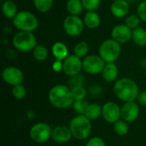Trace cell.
Returning <instances> with one entry per match:
<instances>
[{
  "instance_id": "1",
  "label": "cell",
  "mask_w": 146,
  "mask_h": 146,
  "mask_svg": "<svg viewBox=\"0 0 146 146\" xmlns=\"http://www.w3.org/2000/svg\"><path fill=\"white\" fill-rule=\"evenodd\" d=\"M115 95L121 101L134 102L139 94V86L136 82L129 78H121L117 80L113 87Z\"/></svg>"
},
{
  "instance_id": "2",
  "label": "cell",
  "mask_w": 146,
  "mask_h": 146,
  "mask_svg": "<svg viewBox=\"0 0 146 146\" xmlns=\"http://www.w3.org/2000/svg\"><path fill=\"white\" fill-rule=\"evenodd\" d=\"M51 105L57 109H66L73 105L74 99L71 89L64 85H56L53 86L48 95Z\"/></svg>"
},
{
  "instance_id": "3",
  "label": "cell",
  "mask_w": 146,
  "mask_h": 146,
  "mask_svg": "<svg viewBox=\"0 0 146 146\" xmlns=\"http://www.w3.org/2000/svg\"><path fill=\"white\" fill-rule=\"evenodd\" d=\"M69 129L73 137L77 139H86L92 132L91 121L84 115H78L74 117L69 123Z\"/></svg>"
},
{
  "instance_id": "4",
  "label": "cell",
  "mask_w": 146,
  "mask_h": 146,
  "mask_svg": "<svg viewBox=\"0 0 146 146\" xmlns=\"http://www.w3.org/2000/svg\"><path fill=\"white\" fill-rule=\"evenodd\" d=\"M13 24L16 29L21 32H33L38 27V20L36 15L29 11H19L13 19Z\"/></svg>"
},
{
  "instance_id": "5",
  "label": "cell",
  "mask_w": 146,
  "mask_h": 146,
  "mask_svg": "<svg viewBox=\"0 0 146 146\" xmlns=\"http://www.w3.org/2000/svg\"><path fill=\"white\" fill-rule=\"evenodd\" d=\"M13 46L22 52H27L33 50L37 46V38L32 32H21L19 31L15 34L12 39Z\"/></svg>"
},
{
  "instance_id": "6",
  "label": "cell",
  "mask_w": 146,
  "mask_h": 146,
  "mask_svg": "<svg viewBox=\"0 0 146 146\" xmlns=\"http://www.w3.org/2000/svg\"><path fill=\"white\" fill-rule=\"evenodd\" d=\"M99 56L106 62H115L118 59L121 52V44L114 39L104 40L99 47Z\"/></svg>"
},
{
  "instance_id": "7",
  "label": "cell",
  "mask_w": 146,
  "mask_h": 146,
  "mask_svg": "<svg viewBox=\"0 0 146 146\" xmlns=\"http://www.w3.org/2000/svg\"><path fill=\"white\" fill-rule=\"evenodd\" d=\"M52 129L50 126L44 122L34 124L30 129V137L36 143H45L51 138Z\"/></svg>"
},
{
  "instance_id": "8",
  "label": "cell",
  "mask_w": 146,
  "mask_h": 146,
  "mask_svg": "<svg viewBox=\"0 0 146 146\" xmlns=\"http://www.w3.org/2000/svg\"><path fill=\"white\" fill-rule=\"evenodd\" d=\"M85 27L83 20L77 15H68L63 21V29L71 37H76L82 33Z\"/></svg>"
},
{
  "instance_id": "9",
  "label": "cell",
  "mask_w": 146,
  "mask_h": 146,
  "mask_svg": "<svg viewBox=\"0 0 146 146\" xmlns=\"http://www.w3.org/2000/svg\"><path fill=\"white\" fill-rule=\"evenodd\" d=\"M106 62L98 55H89L83 59V70L89 74L102 73Z\"/></svg>"
},
{
  "instance_id": "10",
  "label": "cell",
  "mask_w": 146,
  "mask_h": 146,
  "mask_svg": "<svg viewBox=\"0 0 146 146\" xmlns=\"http://www.w3.org/2000/svg\"><path fill=\"white\" fill-rule=\"evenodd\" d=\"M83 69V61L79 56L74 55H69L62 62V71L65 74L71 77L80 74Z\"/></svg>"
},
{
  "instance_id": "11",
  "label": "cell",
  "mask_w": 146,
  "mask_h": 146,
  "mask_svg": "<svg viewBox=\"0 0 146 146\" xmlns=\"http://www.w3.org/2000/svg\"><path fill=\"white\" fill-rule=\"evenodd\" d=\"M3 81L12 86L21 84L24 80L23 72L17 67H7L2 72Z\"/></svg>"
},
{
  "instance_id": "12",
  "label": "cell",
  "mask_w": 146,
  "mask_h": 146,
  "mask_svg": "<svg viewBox=\"0 0 146 146\" xmlns=\"http://www.w3.org/2000/svg\"><path fill=\"white\" fill-rule=\"evenodd\" d=\"M103 118L109 123H115L121 118V108L114 102H107L103 105Z\"/></svg>"
},
{
  "instance_id": "13",
  "label": "cell",
  "mask_w": 146,
  "mask_h": 146,
  "mask_svg": "<svg viewBox=\"0 0 146 146\" xmlns=\"http://www.w3.org/2000/svg\"><path fill=\"white\" fill-rule=\"evenodd\" d=\"M133 30L125 24H119L113 27L111 31L112 39L119 44H126L132 39Z\"/></svg>"
},
{
  "instance_id": "14",
  "label": "cell",
  "mask_w": 146,
  "mask_h": 146,
  "mask_svg": "<svg viewBox=\"0 0 146 146\" xmlns=\"http://www.w3.org/2000/svg\"><path fill=\"white\" fill-rule=\"evenodd\" d=\"M139 106L134 102H127L121 108V119L127 122H133L139 115Z\"/></svg>"
},
{
  "instance_id": "15",
  "label": "cell",
  "mask_w": 146,
  "mask_h": 146,
  "mask_svg": "<svg viewBox=\"0 0 146 146\" xmlns=\"http://www.w3.org/2000/svg\"><path fill=\"white\" fill-rule=\"evenodd\" d=\"M73 137L69 127L66 126H57L52 129L51 139L58 144L68 143Z\"/></svg>"
},
{
  "instance_id": "16",
  "label": "cell",
  "mask_w": 146,
  "mask_h": 146,
  "mask_svg": "<svg viewBox=\"0 0 146 146\" xmlns=\"http://www.w3.org/2000/svg\"><path fill=\"white\" fill-rule=\"evenodd\" d=\"M130 6L127 0L114 1L110 6V11L114 17L121 19L127 16L129 13Z\"/></svg>"
},
{
  "instance_id": "17",
  "label": "cell",
  "mask_w": 146,
  "mask_h": 146,
  "mask_svg": "<svg viewBox=\"0 0 146 146\" xmlns=\"http://www.w3.org/2000/svg\"><path fill=\"white\" fill-rule=\"evenodd\" d=\"M102 77L106 82H113L117 80L119 70L115 62L106 63L103 71H102Z\"/></svg>"
},
{
  "instance_id": "18",
  "label": "cell",
  "mask_w": 146,
  "mask_h": 146,
  "mask_svg": "<svg viewBox=\"0 0 146 146\" xmlns=\"http://www.w3.org/2000/svg\"><path fill=\"white\" fill-rule=\"evenodd\" d=\"M51 52L56 60L63 62L69 55L67 45L62 42H56L51 47Z\"/></svg>"
},
{
  "instance_id": "19",
  "label": "cell",
  "mask_w": 146,
  "mask_h": 146,
  "mask_svg": "<svg viewBox=\"0 0 146 146\" xmlns=\"http://www.w3.org/2000/svg\"><path fill=\"white\" fill-rule=\"evenodd\" d=\"M85 26L89 29H96L100 26L101 19L96 11H87L83 18Z\"/></svg>"
},
{
  "instance_id": "20",
  "label": "cell",
  "mask_w": 146,
  "mask_h": 146,
  "mask_svg": "<svg viewBox=\"0 0 146 146\" xmlns=\"http://www.w3.org/2000/svg\"><path fill=\"white\" fill-rule=\"evenodd\" d=\"M2 13L8 19H14L18 13L17 5L11 0H6L2 4Z\"/></svg>"
},
{
  "instance_id": "21",
  "label": "cell",
  "mask_w": 146,
  "mask_h": 146,
  "mask_svg": "<svg viewBox=\"0 0 146 146\" xmlns=\"http://www.w3.org/2000/svg\"><path fill=\"white\" fill-rule=\"evenodd\" d=\"M102 110L103 107L98 104H91L88 105L84 115L86 116L90 121H94L102 115Z\"/></svg>"
},
{
  "instance_id": "22",
  "label": "cell",
  "mask_w": 146,
  "mask_h": 146,
  "mask_svg": "<svg viewBox=\"0 0 146 146\" xmlns=\"http://www.w3.org/2000/svg\"><path fill=\"white\" fill-rule=\"evenodd\" d=\"M66 9L71 15L79 16L82 13L84 7L81 0H68L66 3Z\"/></svg>"
},
{
  "instance_id": "23",
  "label": "cell",
  "mask_w": 146,
  "mask_h": 146,
  "mask_svg": "<svg viewBox=\"0 0 146 146\" xmlns=\"http://www.w3.org/2000/svg\"><path fill=\"white\" fill-rule=\"evenodd\" d=\"M132 39L135 44L143 47L146 45V30L143 27H137L133 30Z\"/></svg>"
},
{
  "instance_id": "24",
  "label": "cell",
  "mask_w": 146,
  "mask_h": 146,
  "mask_svg": "<svg viewBox=\"0 0 146 146\" xmlns=\"http://www.w3.org/2000/svg\"><path fill=\"white\" fill-rule=\"evenodd\" d=\"M33 57L37 61L43 62V61H44L48 57L49 50H48V49L44 45H43V44H37V46L33 50Z\"/></svg>"
},
{
  "instance_id": "25",
  "label": "cell",
  "mask_w": 146,
  "mask_h": 146,
  "mask_svg": "<svg viewBox=\"0 0 146 146\" xmlns=\"http://www.w3.org/2000/svg\"><path fill=\"white\" fill-rule=\"evenodd\" d=\"M53 2L54 0H33L35 9L41 13L48 12L51 9Z\"/></svg>"
},
{
  "instance_id": "26",
  "label": "cell",
  "mask_w": 146,
  "mask_h": 146,
  "mask_svg": "<svg viewBox=\"0 0 146 146\" xmlns=\"http://www.w3.org/2000/svg\"><path fill=\"white\" fill-rule=\"evenodd\" d=\"M89 52V44L86 41H80L77 43L74 48V53L75 56H79L80 58L87 56Z\"/></svg>"
},
{
  "instance_id": "27",
  "label": "cell",
  "mask_w": 146,
  "mask_h": 146,
  "mask_svg": "<svg viewBox=\"0 0 146 146\" xmlns=\"http://www.w3.org/2000/svg\"><path fill=\"white\" fill-rule=\"evenodd\" d=\"M114 130L119 136H125L129 131V126L127 121L123 120H119L114 123Z\"/></svg>"
},
{
  "instance_id": "28",
  "label": "cell",
  "mask_w": 146,
  "mask_h": 146,
  "mask_svg": "<svg viewBox=\"0 0 146 146\" xmlns=\"http://www.w3.org/2000/svg\"><path fill=\"white\" fill-rule=\"evenodd\" d=\"M88 105H89V104L85 99L74 100L72 107H73V110L75 111V113H77L78 115H84Z\"/></svg>"
},
{
  "instance_id": "29",
  "label": "cell",
  "mask_w": 146,
  "mask_h": 146,
  "mask_svg": "<svg viewBox=\"0 0 146 146\" xmlns=\"http://www.w3.org/2000/svg\"><path fill=\"white\" fill-rule=\"evenodd\" d=\"M140 21L141 20H140V18L139 17L138 15L132 14V15H128L126 18V20H125V25H127L132 30H134L137 27H139V26L140 24Z\"/></svg>"
},
{
  "instance_id": "30",
  "label": "cell",
  "mask_w": 146,
  "mask_h": 146,
  "mask_svg": "<svg viewBox=\"0 0 146 146\" xmlns=\"http://www.w3.org/2000/svg\"><path fill=\"white\" fill-rule=\"evenodd\" d=\"M68 87L70 89L76 87V86H83L84 83H85V77L83 75H81L80 74L71 76L68 79Z\"/></svg>"
},
{
  "instance_id": "31",
  "label": "cell",
  "mask_w": 146,
  "mask_h": 146,
  "mask_svg": "<svg viewBox=\"0 0 146 146\" xmlns=\"http://www.w3.org/2000/svg\"><path fill=\"white\" fill-rule=\"evenodd\" d=\"M81 2L87 11H96L101 4V0H81Z\"/></svg>"
},
{
  "instance_id": "32",
  "label": "cell",
  "mask_w": 146,
  "mask_h": 146,
  "mask_svg": "<svg viewBox=\"0 0 146 146\" xmlns=\"http://www.w3.org/2000/svg\"><path fill=\"white\" fill-rule=\"evenodd\" d=\"M12 94H13V96L16 99L21 100V99H23L26 97L27 90H26V88H25V86L23 85L20 84V85L13 86V88H12Z\"/></svg>"
},
{
  "instance_id": "33",
  "label": "cell",
  "mask_w": 146,
  "mask_h": 146,
  "mask_svg": "<svg viewBox=\"0 0 146 146\" xmlns=\"http://www.w3.org/2000/svg\"><path fill=\"white\" fill-rule=\"evenodd\" d=\"M74 100H83L86 97V90L84 86H76L71 89Z\"/></svg>"
},
{
  "instance_id": "34",
  "label": "cell",
  "mask_w": 146,
  "mask_h": 146,
  "mask_svg": "<svg viewBox=\"0 0 146 146\" xmlns=\"http://www.w3.org/2000/svg\"><path fill=\"white\" fill-rule=\"evenodd\" d=\"M137 15L141 21L146 22V0L140 2L137 8Z\"/></svg>"
},
{
  "instance_id": "35",
  "label": "cell",
  "mask_w": 146,
  "mask_h": 146,
  "mask_svg": "<svg viewBox=\"0 0 146 146\" xmlns=\"http://www.w3.org/2000/svg\"><path fill=\"white\" fill-rule=\"evenodd\" d=\"M86 146H106V144L102 138L94 137L87 141Z\"/></svg>"
},
{
  "instance_id": "36",
  "label": "cell",
  "mask_w": 146,
  "mask_h": 146,
  "mask_svg": "<svg viewBox=\"0 0 146 146\" xmlns=\"http://www.w3.org/2000/svg\"><path fill=\"white\" fill-rule=\"evenodd\" d=\"M137 101L140 105L146 106V91L139 92V94L137 98Z\"/></svg>"
},
{
  "instance_id": "37",
  "label": "cell",
  "mask_w": 146,
  "mask_h": 146,
  "mask_svg": "<svg viewBox=\"0 0 146 146\" xmlns=\"http://www.w3.org/2000/svg\"><path fill=\"white\" fill-rule=\"evenodd\" d=\"M52 68L55 72H60L61 70H62V62L56 60L52 64Z\"/></svg>"
},
{
  "instance_id": "38",
  "label": "cell",
  "mask_w": 146,
  "mask_h": 146,
  "mask_svg": "<svg viewBox=\"0 0 146 146\" xmlns=\"http://www.w3.org/2000/svg\"><path fill=\"white\" fill-rule=\"evenodd\" d=\"M112 2H114V1H117V0H111Z\"/></svg>"
},
{
  "instance_id": "39",
  "label": "cell",
  "mask_w": 146,
  "mask_h": 146,
  "mask_svg": "<svg viewBox=\"0 0 146 146\" xmlns=\"http://www.w3.org/2000/svg\"><path fill=\"white\" fill-rule=\"evenodd\" d=\"M142 1H145V0H141V2H142Z\"/></svg>"
},
{
  "instance_id": "40",
  "label": "cell",
  "mask_w": 146,
  "mask_h": 146,
  "mask_svg": "<svg viewBox=\"0 0 146 146\" xmlns=\"http://www.w3.org/2000/svg\"><path fill=\"white\" fill-rule=\"evenodd\" d=\"M145 74H146V70H145Z\"/></svg>"
}]
</instances>
